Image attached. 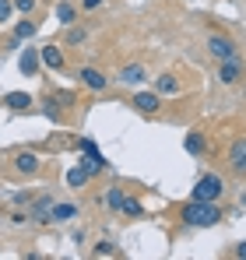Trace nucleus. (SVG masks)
I'll return each instance as SVG.
<instances>
[{
  "label": "nucleus",
  "instance_id": "1",
  "mask_svg": "<svg viewBox=\"0 0 246 260\" xmlns=\"http://www.w3.org/2000/svg\"><path fill=\"white\" fill-rule=\"evenodd\" d=\"M183 221L194 225V229H207V225H218L222 221V211L214 201H190L183 208Z\"/></svg>",
  "mask_w": 246,
  "mask_h": 260
},
{
  "label": "nucleus",
  "instance_id": "2",
  "mask_svg": "<svg viewBox=\"0 0 246 260\" xmlns=\"http://www.w3.org/2000/svg\"><path fill=\"white\" fill-rule=\"evenodd\" d=\"M222 190H225L222 176L207 173V176H201V179L194 183V201H218V197H222Z\"/></svg>",
  "mask_w": 246,
  "mask_h": 260
},
{
  "label": "nucleus",
  "instance_id": "3",
  "mask_svg": "<svg viewBox=\"0 0 246 260\" xmlns=\"http://www.w3.org/2000/svg\"><path fill=\"white\" fill-rule=\"evenodd\" d=\"M207 49H211V56H218V60H232V56H236V46L229 43L225 36H211V39H207Z\"/></svg>",
  "mask_w": 246,
  "mask_h": 260
},
{
  "label": "nucleus",
  "instance_id": "4",
  "mask_svg": "<svg viewBox=\"0 0 246 260\" xmlns=\"http://www.w3.org/2000/svg\"><path fill=\"white\" fill-rule=\"evenodd\" d=\"M229 166H232L236 173L246 176V137L243 141H232V148H229Z\"/></svg>",
  "mask_w": 246,
  "mask_h": 260
},
{
  "label": "nucleus",
  "instance_id": "5",
  "mask_svg": "<svg viewBox=\"0 0 246 260\" xmlns=\"http://www.w3.org/2000/svg\"><path fill=\"white\" fill-rule=\"evenodd\" d=\"M39 60L49 67V71H64V53H60L56 46H42V49H39Z\"/></svg>",
  "mask_w": 246,
  "mask_h": 260
},
{
  "label": "nucleus",
  "instance_id": "6",
  "mask_svg": "<svg viewBox=\"0 0 246 260\" xmlns=\"http://www.w3.org/2000/svg\"><path fill=\"white\" fill-rule=\"evenodd\" d=\"M130 106H137L141 113H155L159 109V91H137Z\"/></svg>",
  "mask_w": 246,
  "mask_h": 260
},
{
  "label": "nucleus",
  "instance_id": "7",
  "mask_svg": "<svg viewBox=\"0 0 246 260\" xmlns=\"http://www.w3.org/2000/svg\"><path fill=\"white\" fill-rule=\"evenodd\" d=\"M81 81H84V88H91V91H102V88L109 85V78H106V74H99L95 67H84V71H81Z\"/></svg>",
  "mask_w": 246,
  "mask_h": 260
},
{
  "label": "nucleus",
  "instance_id": "8",
  "mask_svg": "<svg viewBox=\"0 0 246 260\" xmlns=\"http://www.w3.org/2000/svg\"><path fill=\"white\" fill-rule=\"evenodd\" d=\"M36 71H39V53L36 49H21V74L36 78Z\"/></svg>",
  "mask_w": 246,
  "mask_h": 260
},
{
  "label": "nucleus",
  "instance_id": "9",
  "mask_svg": "<svg viewBox=\"0 0 246 260\" xmlns=\"http://www.w3.org/2000/svg\"><path fill=\"white\" fill-rule=\"evenodd\" d=\"M218 81H222V85H232V81H239V60H236V56L222 63V71H218Z\"/></svg>",
  "mask_w": 246,
  "mask_h": 260
},
{
  "label": "nucleus",
  "instance_id": "10",
  "mask_svg": "<svg viewBox=\"0 0 246 260\" xmlns=\"http://www.w3.org/2000/svg\"><path fill=\"white\" fill-rule=\"evenodd\" d=\"M14 166H18V173H25V176H32V173H39V158L32 155V151H21L18 158H14Z\"/></svg>",
  "mask_w": 246,
  "mask_h": 260
},
{
  "label": "nucleus",
  "instance_id": "11",
  "mask_svg": "<svg viewBox=\"0 0 246 260\" xmlns=\"http://www.w3.org/2000/svg\"><path fill=\"white\" fill-rule=\"evenodd\" d=\"M120 81H123V85H141V81H144V67H141V63L123 67V71H120Z\"/></svg>",
  "mask_w": 246,
  "mask_h": 260
},
{
  "label": "nucleus",
  "instance_id": "12",
  "mask_svg": "<svg viewBox=\"0 0 246 260\" xmlns=\"http://www.w3.org/2000/svg\"><path fill=\"white\" fill-rule=\"evenodd\" d=\"M4 106H7V109H25V106H32V95L11 91V95H4Z\"/></svg>",
  "mask_w": 246,
  "mask_h": 260
},
{
  "label": "nucleus",
  "instance_id": "13",
  "mask_svg": "<svg viewBox=\"0 0 246 260\" xmlns=\"http://www.w3.org/2000/svg\"><path fill=\"white\" fill-rule=\"evenodd\" d=\"M78 215V208L74 204H56V208H49V221H67V218Z\"/></svg>",
  "mask_w": 246,
  "mask_h": 260
},
{
  "label": "nucleus",
  "instance_id": "14",
  "mask_svg": "<svg viewBox=\"0 0 246 260\" xmlns=\"http://www.w3.org/2000/svg\"><path fill=\"white\" fill-rule=\"evenodd\" d=\"M84 169H88V176L99 173V169H106V158H102V151L95 148V151H88V158H84Z\"/></svg>",
  "mask_w": 246,
  "mask_h": 260
},
{
  "label": "nucleus",
  "instance_id": "15",
  "mask_svg": "<svg viewBox=\"0 0 246 260\" xmlns=\"http://www.w3.org/2000/svg\"><path fill=\"white\" fill-rule=\"evenodd\" d=\"M183 144H187V151H190V155H201V151H204V137H201L197 130H194V134H187V141H183Z\"/></svg>",
  "mask_w": 246,
  "mask_h": 260
},
{
  "label": "nucleus",
  "instance_id": "16",
  "mask_svg": "<svg viewBox=\"0 0 246 260\" xmlns=\"http://www.w3.org/2000/svg\"><path fill=\"white\" fill-rule=\"evenodd\" d=\"M67 183H71V186H84V183H88V169H84V166H74V169L67 173Z\"/></svg>",
  "mask_w": 246,
  "mask_h": 260
},
{
  "label": "nucleus",
  "instance_id": "17",
  "mask_svg": "<svg viewBox=\"0 0 246 260\" xmlns=\"http://www.w3.org/2000/svg\"><path fill=\"white\" fill-rule=\"evenodd\" d=\"M28 36H36V25H32V21H21L18 32H14V39H11V46H18L21 39H28Z\"/></svg>",
  "mask_w": 246,
  "mask_h": 260
},
{
  "label": "nucleus",
  "instance_id": "18",
  "mask_svg": "<svg viewBox=\"0 0 246 260\" xmlns=\"http://www.w3.org/2000/svg\"><path fill=\"white\" fill-rule=\"evenodd\" d=\"M159 91H165V95H176V91H179V81H176L172 74H162V78H159Z\"/></svg>",
  "mask_w": 246,
  "mask_h": 260
},
{
  "label": "nucleus",
  "instance_id": "19",
  "mask_svg": "<svg viewBox=\"0 0 246 260\" xmlns=\"http://www.w3.org/2000/svg\"><path fill=\"white\" fill-rule=\"evenodd\" d=\"M120 211L123 215H144V208H141V204H137V201H134V197H123V204H120Z\"/></svg>",
  "mask_w": 246,
  "mask_h": 260
},
{
  "label": "nucleus",
  "instance_id": "20",
  "mask_svg": "<svg viewBox=\"0 0 246 260\" xmlns=\"http://www.w3.org/2000/svg\"><path fill=\"white\" fill-rule=\"evenodd\" d=\"M56 18H60L64 25H71V21H74V7H71V4H60V7H56Z\"/></svg>",
  "mask_w": 246,
  "mask_h": 260
},
{
  "label": "nucleus",
  "instance_id": "21",
  "mask_svg": "<svg viewBox=\"0 0 246 260\" xmlns=\"http://www.w3.org/2000/svg\"><path fill=\"white\" fill-rule=\"evenodd\" d=\"M123 197H127V193H123L120 186H113V190H109V197H106V201H109V208H116V211H120V204H123Z\"/></svg>",
  "mask_w": 246,
  "mask_h": 260
},
{
  "label": "nucleus",
  "instance_id": "22",
  "mask_svg": "<svg viewBox=\"0 0 246 260\" xmlns=\"http://www.w3.org/2000/svg\"><path fill=\"white\" fill-rule=\"evenodd\" d=\"M11 11H14V4H11V0H0V21H7Z\"/></svg>",
  "mask_w": 246,
  "mask_h": 260
},
{
  "label": "nucleus",
  "instance_id": "23",
  "mask_svg": "<svg viewBox=\"0 0 246 260\" xmlns=\"http://www.w3.org/2000/svg\"><path fill=\"white\" fill-rule=\"evenodd\" d=\"M109 253H113V243H99L95 246V257H109Z\"/></svg>",
  "mask_w": 246,
  "mask_h": 260
},
{
  "label": "nucleus",
  "instance_id": "24",
  "mask_svg": "<svg viewBox=\"0 0 246 260\" xmlns=\"http://www.w3.org/2000/svg\"><path fill=\"white\" fill-rule=\"evenodd\" d=\"M14 4V11H32L36 7V0H11Z\"/></svg>",
  "mask_w": 246,
  "mask_h": 260
},
{
  "label": "nucleus",
  "instance_id": "25",
  "mask_svg": "<svg viewBox=\"0 0 246 260\" xmlns=\"http://www.w3.org/2000/svg\"><path fill=\"white\" fill-rule=\"evenodd\" d=\"M67 43H84V32L81 28H71V32H67Z\"/></svg>",
  "mask_w": 246,
  "mask_h": 260
},
{
  "label": "nucleus",
  "instance_id": "26",
  "mask_svg": "<svg viewBox=\"0 0 246 260\" xmlns=\"http://www.w3.org/2000/svg\"><path fill=\"white\" fill-rule=\"evenodd\" d=\"M78 148L88 155V151H95V141H91V137H81V141H78Z\"/></svg>",
  "mask_w": 246,
  "mask_h": 260
},
{
  "label": "nucleus",
  "instance_id": "27",
  "mask_svg": "<svg viewBox=\"0 0 246 260\" xmlns=\"http://www.w3.org/2000/svg\"><path fill=\"white\" fill-rule=\"evenodd\" d=\"M236 257H243V260H246V243H239V246H236Z\"/></svg>",
  "mask_w": 246,
  "mask_h": 260
},
{
  "label": "nucleus",
  "instance_id": "28",
  "mask_svg": "<svg viewBox=\"0 0 246 260\" xmlns=\"http://www.w3.org/2000/svg\"><path fill=\"white\" fill-rule=\"evenodd\" d=\"M99 4H102V0H84V7H88V11H95Z\"/></svg>",
  "mask_w": 246,
  "mask_h": 260
}]
</instances>
